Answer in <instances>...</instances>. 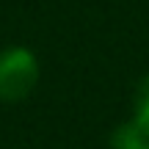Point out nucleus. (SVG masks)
<instances>
[{"label":"nucleus","instance_id":"obj_1","mask_svg":"<svg viewBox=\"0 0 149 149\" xmlns=\"http://www.w3.org/2000/svg\"><path fill=\"white\" fill-rule=\"evenodd\" d=\"M39 83V61L25 47H8L0 53V100H25Z\"/></svg>","mask_w":149,"mask_h":149},{"label":"nucleus","instance_id":"obj_2","mask_svg":"<svg viewBox=\"0 0 149 149\" xmlns=\"http://www.w3.org/2000/svg\"><path fill=\"white\" fill-rule=\"evenodd\" d=\"M111 146L113 149H149V124H144L141 119L133 116L130 122L116 127Z\"/></svg>","mask_w":149,"mask_h":149},{"label":"nucleus","instance_id":"obj_3","mask_svg":"<svg viewBox=\"0 0 149 149\" xmlns=\"http://www.w3.org/2000/svg\"><path fill=\"white\" fill-rule=\"evenodd\" d=\"M135 119L149 124V74L138 83V91H135Z\"/></svg>","mask_w":149,"mask_h":149}]
</instances>
